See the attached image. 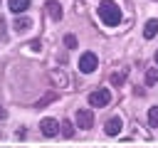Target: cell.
I'll use <instances>...</instances> for the list:
<instances>
[{"label": "cell", "instance_id": "6da1fadb", "mask_svg": "<svg viewBox=\"0 0 158 148\" xmlns=\"http://www.w3.org/2000/svg\"><path fill=\"white\" fill-rule=\"evenodd\" d=\"M99 17H101V22H104L106 27H116V25L121 22V10H118L116 2L101 0V2H99Z\"/></svg>", "mask_w": 158, "mask_h": 148}, {"label": "cell", "instance_id": "7a4b0ae2", "mask_svg": "<svg viewBox=\"0 0 158 148\" xmlns=\"http://www.w3.org/2000/svg\"><path fill=\"white\" fill-rule=\"evenodd\" d=\"M109 101H111L109 89H96L89 94V106H94V109H104V106H109Z\"/></svg>", "mask_w": 158, "mask_h": 148}, {"label": "cell", "instance_id": "3957f363", "mask_svg": "<svg viewBox=\"0 0 158 148\" xmlns=\"http://www.w3.org/2000/svg\"><path fill=\"white\" fill-rule=\"evenodd\" d=\"M96 67H99V57H96L94 52H84V54L79 57V72H81V74H91Z\"/></svg>", "mask_w": 158, "mask_h": 148}, {"label": "cell", "instance_id": "277c9868", "mask_svg": "<svg viewBox=\"0 0 158 148\" xmlns=\"http://www.w3.org/2000/svg\"><path fill=\"white\" fill-rule=\"evenodd\" d=\"M74 121H77V126L79 128H91L94 126V113H91V109H77V116H74Z\"/></svg>", "mask_w": 158, "mask_h": 148}, {"label": "cell", "instance_id": "5b68a950", "mask_svg": "<svg viewBox=\"0 0 158 148\" xmlns=\"http://www.w3.org/2000/svg\"><path fill=\"white\" fill-rule=\"evenodd\" d=\"M40 131H42V136L52 138V136H57V131H59V123H57L54 118H42V121H40Z\"/></svg>", "mask_w": 158, "mask_h": 148}, {"label": "cell", "instance_id": "8992f818", "mask_svg": "<svg viewBox=\"0 0 158 148\" xmlns=\"http://www.w3.org/2000/svg\"><path fill=\"white\" fill-rule=\"evenodd\" d=\"M121 128H123V121H121V116H111V118L106 121V126H104L106 136H118V133H121Z\"/></svg>", "mask_w": 158, "mask_h": 148}, {"label": "cell", "instance_id": "52a82bcc", "mask_svg": "<svg viewBox=\"0 0 158 148\" xmlns=\"http://www.w3.org/2000/svg\"><path fill=\"white\" fill-rule=\"evenodd\" d=\"M30 27H32V20H30V17H25V15H17V17H15V22H12V30H15L17 35H25Z\"/></svg>", "mask_w": 158, "mask_h": 148}, {"label": "cell", "instance_id": "ba28073f", "mask_svg": "<svg viewBox=\"0 0 158 148\" xmlns=\"http://www.w3.org/2000/svg\"><path fill=\"white\" fill-rule=\"evenodd\" d=\"M44 10H47V15H49L52 20H62V5H59L57 0H47V2H44Z\"/></svg>", "mask_w": 158, "mask_h": 148}, {"label": "cell", "instance_id": "9c48e42d", "mask_svg": "<svg viewBox=\"0 0 158 148\" xmlns=\"http://www.w3.org/2000/svg\"><path fill=\"white\" fill-rule=\"evenodd\" d=\"M7 7H10V12L22 15V12L30 7V0H7Z\"/></svg>", "mask_w": 158, "mask_h": 148}, {"label": "cell", "instance_id": "30bf717a", "mask_svg": "<svg viewBox=\"0 0 158 148\" xmlns=\"http://www.w3.org/2000/svg\"><path fill=\"white\" fill-rule=\"evenodd\" d=\"M158 35V20H148L146 25H143V37L146 39H153Z\"/></svg>", "mask_w": 158, "mask_h": 148}, {"label": "cell", "instance_id": "8fae6325", "mask_svg": "<svg viewBox=\"0 0 158 148\" xmlns=\"http://www.w3.org/2000/svg\"><path fill=\"white\" fill-rule=\"evenodd\" d=\"M49 79H52V84H54V86H59V89H64V86H67V76H64L62 72H54V69H52V72H49Z\"/></svg>", "mask_w": 158, "mask_h": 148}, {"label": "cell", "instance_id": "7c38bea8", "mask_svg": "<svg viewBox=\"0 0 158 148\" xmlns=\"http://www.w3.org/2000/svg\"><path fill=\"white\" fill-rule=\"evenodd\" d=\"M148 123H151L153 128H158V106H151V109H148Z\"/></svg>", "mask_w": 158, "mask_h": 148}, {"label": "cell", "instance_id": "4fadbf2b", "mask_svg": "<svg viewBox=\"0 0 158 148\" xmlns=\"http://www.w3.org/2000/svg\"><path fill=\"white\" fill-rule=\"evenodd\" d=\"M62 136H64V138H72V136H74V126H72V121H62Z\"/></svg>", "mask_w": 158, "mask_h": 148}, {"label": "cell", "instance_id": "5bb4252c", "mask_svg": "<svg viewBox=\"0 0 158 148\" xmlns=\"http://www.w3.org/2000/svg\"><path fill=\"white\" fill-rule=\"evenodd\" d=\"M146 84H148V86L158 84V69H148V72H146Z\"/></svg>", "mask_w": 158, "mask_h": 148}, {"label": "cell", "instance_id": "9a60e30c", "mask_svg": "<svg viewBox=\"0 0 158 148\" xmlns=\"http://www.w3.org/2000/svg\"><path fill=\"white\" fill-rule=\"evenodd\" d=\"M126 81V72H116V74H111V84H116V86H121Z\"/></svg>", "mask_w": 158, "mask_h": 148}, {"label": "cell", "instance_id": "2e32d148", "mask_svg": "<svg viewBox=\"0 0 158 148\" xmlns=\"http://www.w3.org/2000/svg\"><path fill=\"white\" fill-rule=\"evenodd\" d=\"M54 99H57V91H49V94H47L44 99H40V101H37V109H42V106H47V104H49V101H54Z\"/></svg>", "mask_w": 158, "mask_h": 148}, {"label": "cell", "instance_id": "e0dca14e", "mask_svg": "<svg viewBox=\"0 0 158 148\" xmlns=\"http://www.w3.org/2000/svg\"><path fill=\"white\" fill-rule=\"evenodd\" d=\"M64 44H67L69 49H77V37H74V35H67V37H64Z\"/></svg>", "mask_w": 158, "mask_h": 148}, {"label": "cell", "instance_id": "ac0fdd59", "mask_svg": "<svg viewBox=\"0 0 158 148\" xmlns=\"http://www.w3.org/2000/svg\"><path fill=\"white\" fill-rule=\"evenodd\" d=\"M27 49H32V52H37V49H42V44H40V39H32V42L27 44Z\"/></svg>", "mask_w": 158, "mask_h": 148}, {"label": "cell", "instance_id": "d6986e66", "mask_svg": "<svg viewBox=\"0 0 158 148\" xmlns=\"http://www.w3.org/2000/svg\"><path fill=\"white\" fill-rule=\"evenodd\" d=\"M5 116H7V111H5V109H2V106H0V121H2V118H5Z\"/></svg>", "mask_w": 158, "mask_h": 148}, {"label": "cell", "instance_id": "ffe728a7", "mask_svg": "<svg viewBox=\"0 0 158 148\" xmlns=\"http://www.w3.org/2000/svg\"><path fill=\"white\" fill-rule=\"evenodd\" d=\"M156 64H158V52H156Z\"/></svg>", "mask_w": 158, "mask_h": 148}]
</instances>
